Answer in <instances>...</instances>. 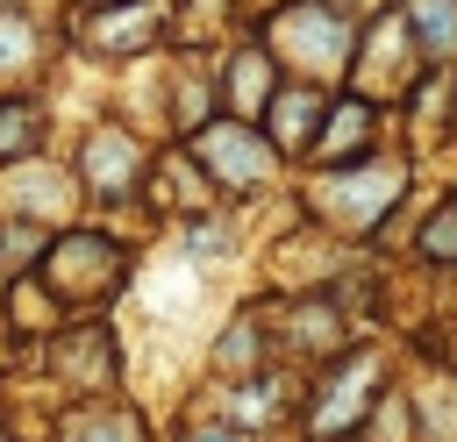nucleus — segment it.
<instances>
[{
    "label": "nucleus",
    "instance_id": "1a4fd4ad",
    "mask_svg": "<svg viewBox=\"0 0 457 442\" xmlns=\"http://www.w3.org/2000/svg\"><path fill=\"white\" fill-rule=\"evenodd\" d=\"M157 36H164V0H129V7L79 14V43H93V50H143Z\"/></svg>",
    "mask_w": 457,
    "mask_h": 442
},
{
    "label": "nucleus",
    "instance_id": "f257e3e1",
    "mask_svg": "<svg viewBox=\"0 0 457 442\" xmlns=\"http://www.w3.org/2000/svg\"><path fill=\"white\" fill-rule=\"evenodd\" d=\"M393 399V378L371 349H343L328 364V378H314L307 392V413H300V442H350V435H371V413Z\"/></svg>",
    "mask_w": 457,
    "mask_h": 442
},
{
    "label": "nucleus",
    "instance_id": "39448f33",
    "mask_svg": "<svg viewBox=\"0 0 457 442\" xmlns=\"http://www.w3.org/2000/svg\"><path fill=\"white\" fill-rule=\"evenodd\" d=\"M193 164L200 171H214L221 185H264L271 178V135L257 128V121H207V128H193Z\"/></svg>",
    "mask_w": 457,
    "mask_h": 442
},
{
    "label": "nucleus",
    "instance_id": "6ab92c4d",
    "mask_svg": "<svg viewBox=\"0 0 457 442\" xmlns=\"http://www.w3.org/2000/svg\"><path fill=\"white\" fill-rule=\"evenodd\" d=\"M278 399H286V385H278L271 371H257V385H236V406H243V413H257V428L278 413Z\"/></svg>",
    "mask_w": 457,
    "mask_h": 442
},
{
    "label": "nucleus",
    "instance_id": "4468645a",
    "mask_svg": "<svg viewBox=\"0 0 457 442\" xmlns=\"http://www.w3.org/2000/svg\"><path fill=\"white\" fill-rule=\"evenodd\" d=\"M407 399L421 413V442H457V371H421Z\"/></svg>",
    "mask_w": 457,
    "mask_h": 442
},
{
    "label": "nucleus",
    "instance_id": "aec40b11",
    "mask_svg": "<svg viewBox=\"0 0 457 442\" xmlns=\"http://www.w3.org/2000/svg\"><path fill=\"white\" fill-rule=\"evenodd\" d=\"M179 442H264V428H243V421H193Z\"/></svg>",
    "mask_w": 457,
    "mask_h": 442
},
{
    "label": "nucleus",
    "instance_id": "20e7f679",
    "mask_svg": "<svg viewBox=\"0 0 457 442\" xmlns=\"http://www.w3.org/2000/svg\"><path fill=\"white\" fill-rule=\"evenodd\" d=\"M43 285L57 299H107L121 285V250L107 235H57L43 250Z\"/></svg>",
    "mask_w": 457,
    "mask_h": 442
},
{
    "label": "nucleus",
    "instance_id": "f8f14e48",
    "mask_svg": "<svg viewBox=\"0 0 457 442\" xmlns=\"http://www.w3.org/2000/svg\"><path fill=\"white\" fill-rule=\"evenodd\" d=\"M321 114H328V100L321 93H278L271 100V114H264V135H271V150H293V157H314V135H321Z\"/></svg>",
    "mask_w": 457,
    "mask_h": 442
},
{
    "label": "nucleus",
    "instance_id": "412c9836",
    "mask_svg": "<svg viewBox=\"0 0 457 442\" xmlns=\"http://www.w3.org/2000/svg\"><path fill=\"white\" fill-rule=\"evenodd\" d=\"M186 250H193V257H221V250H228V235H221L214 221H193V228H186Z\"/></svg>",
    "mask_w": 457,
    "mask_h": 442
},
{
    "label": "nucleus",
    "instance_id": "a211bd4d",
    "mask_svg": "<svg viewBox=\"0 0 457 442\" xmlns=\"http://www.w3.org/2000/svg\"><path fill=\"white\" fill-rule=\"evenodd\" d=\"M36 57V29H29V14H0V71H14V64H29Z\"/></svg>",
    "mask_w": 457,
    "mask_h": 442
},
{
    "label": "nucleus",
    "instance_id": "dca6fc26",
    "mask_svg": "<svg viewBox=\"0 0 457 442\" xmlns=\"http://www.w3.org/2000/svg\"><path fill=\"white\" fill-rule=\"evenodd\" d=\"M50 307H57V292H50V285H29V278H14V292H7V314H14V328H36V335H43V328H57V321H50Z\"/></svg>",
    "mask_w": 457,
    "mask_h": 442
},
{
    "label": "nucleus",
    "instance_id": "ddd939ff",
    "mask_svg": "<svg viewBox=\"0 0 457 442\" xmlns=\"http://www.w3.org/2000/svg\"><path fill=\"white\" fill-rule=\"evenodd\" d=\"M407 36H414V57L428 71L443 57H457V0H407Z\"/></svg>",
    "mask_w": 457,
    "mask_h": 442
},
{
    "label": "nucleus",
    "instance_id": "9d476101",
    "mask_svg": "<svg viewBox=\"0 0 457 442\" xmlns=\"http://www.w3.org/2000/svg\"><path fill=\"white\" fill-rule=\"evenodd\" d=\"M278 93H286V86H278V57H271V50H236V57H228L221 100H228L236 121H257V128H264V114H271Z\"/></svg>",
    "mask_w": 457,
    "mask_h": 442
},
{
    "label": "nucleus",
    "instance_id": "4be33fe9",
    "mask_svg": "<svg viewBox=\"0 0 457 442\" xmlns=\"http://www.w3.org/2000/svg\"><path fill=\"white\" fill-rule=\"evenodd\" d=\"M0 442H14V435H7V428H0Z\"/></svg>",
    "mask_w": 457,
    "mask_h": 442
},
{
    "label": "nucleus",
    "instance_id": "2eb2a0df",
    "mask_svg": "<svg viewBox=\"0 0 457 442\" xmlns=\"http://www.w3.org/2000/svg\"><path fill=\"white\" fill-rule=\"evenodd\" d=\"M36 128H43V114H36L29 100H0V164L29 157V150H36Z\"/></svg>",
    "mask_w": 457,
    "mask_h": 442
},
{
    "label": "nucleus",
    "instance_id": "6e6552de",
    "mask_svg": "<svg viewBox=\"0 0 457 442\" xmlns=\"http://www.w3.org/2000/svg\"><path fill=\"white\" fill-rule=\"evenodd\" d=\"M50 378H64V385H114V335L100 328V321H86V328H57L50 335Z\"/></svg>",
    "mask_w": 457,
    "mask_h": 442
},
{
    "label": "nucleus",
    "instance_id": "f03ea898",
    "mask_svg": "<svg viewBox=\"0 0 457 442\" xmlns=\"http://www.w3.org/2000/svg\"><path fill=\"white\" fill-rule=\"evenodd\" d=\"M271 50L307 64V71H321V78H336L350 64V21L328 0H293L286 14H271Z\"/></svg>",
    "mask_w": 457,
    "mask_h": 442
},
{
    "label": "nucleus",
    "instance_id": "423d86ee",
    "mask_svg": "<svg viewBox=\"0 0 457 442\" xmlns=\"http://www.w3.org/2000/svg\"><path fill=\"white\" fill-rule=\"evenodd\" d=\"M79 178H86V192H100V200H129L143 178H150V157H143V143L129 135V128H93L86 135V157H79Z\"/></svg>",
    "mask_w": 457,
    "mask_h": 442
},
{
    "label": "nucleus",
    "instance_id": "f3484780",
    "mask_svg": "<svg viewBox=\"0 0 457 442\" xmlns=\"http://www.w3.org/2000/svg\"><path fill=\"white\" fill-rule=\"evenodd\" d=\"M421 257L443 264V271H457V200H443V207L428 214V228H421Z\"/></svg>",
    "mask_w": 457,
    "mask_h": 442
},
{
    "label": "nucleus",
    "instance_id": "7ed1b4c3",
    "mask_svg": "<svg viewBox=\"0 0 457 442\" xmlns=\"http://www.w3.org/2000/svg\"><path fill=\"white\" fill-rule=\"evenodd\" d=\"M400 192H407V164L386 157L378 171H371V164H343V171H328L321 192H314V207H321L328 221H343V228H371Z\"/></svg>",
    "mask_w": 457,
    "mask_h": 442
},
{
    "label": "nucleus",
    "instance_id": "0eeeda50",
    "mask_svg": "<svg viewBox=\"0 0 457 442\" xmlns=\"http://www.w3.org/2000/svg\"><path fill=\"white\" fill-rule=\"evenodd\" d=\"M371 135H378V100H371V93H343V100H328V114H321L314 164H328V171H343V164H364Z\"/></svg>",
    "mask_w": 457,
    "mask_h": 442
},
{
    "label": "nucleus",
    "instance_id": "9b49d317",
    "mask_svg": "<svg viewBox=\"0 0 457 442\" xmlns=\"http://www.w3.org/2000/svg\"><path fill=\"white\" fill-rule=\"evenodd\" d=\"M57 442H150V421L114 399H86L57 421Z\"/></svg>",
    "mask_w": 457,
    "mask_h": 442
}]
</instances>
